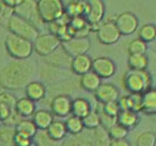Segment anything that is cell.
I'll return each instance as SVG.
<instances>
[{"label":"cell","instance_id":"6da1fadb","mask_svg":"<svg viewBox=\"0 0 156 146\" xmlns=\"http://www.w3.org/2000/svg\"><path fill=\"white\" fill-rule=\"evenodd\" d=\"M35 71V63L28 59L12 61L0 71V87L6 90L23 89L32 81Z\"/></svg>","mask_w":156,"mask_h":146},{"label":"cell","instance_id":"7a4b0ae2","mask_svg":"<svg viewBox=\"0 0 156 146\" xmlns=\"http://www.w3.org/2000/svg\"><path fill=\"white\" fill-rule=\"evenodd\" d=\"M5 47L7 53L15 60H25L32 56L34 48L33 42L21 36L9 33L5 38Z\"/></svg>","mask_w":156,"mask_h":146},{"label":"cell","instance_id":"3957f363","mask_svg":"<svg viewBox=\"0 0 156 146\" xmlns=\"http://www.w3.org/2000/svg\"><path fill=\"white\" fill-rule=\"evenodd\" d=\"M152 75L145 70H133L129 69V71L126 72L124 77V86L127 91L133 92H145L146 90L152 88Z\"/></svg>","mask_w":156,"mask_h":146},{"label":"cell","instance_id":"277c9868","mask_svg":"<svg viewBox=\"0 0 156 146\" xmlns=\"http://www.w3.org/2000/svg\"><path fill=\"white\" fill-rule=\"evenodd\" d=\"M6 27L8 28L9 33L21 36V37L29 39L32 42L39 34V30L36 26H34L32 23H29L28 20H26L24 18L19 17L16 14H12L9 17L7 24H6Z\"/></svg>","mask_w":156,"mask_h":146},{"label":"cell","instance_id":"5b68a950","mask_svg":"<svg viewBox=\"0 0 156 146\" xmlns=\"http://www.w3.org/2000/svg\"><path fill=\"white\" fill-rule=\"evenodd\" d=\"M37 11L41 20L44 24H50L56 20L65 12L62 0H38Z\"/></svg>","mask_w":156,"mask_h":146},{"label":"cell","instance_id":"8992f818","mask_svg":"<svg viewBox=\"0 0 156 146\" xmlns=\"http://www.w3.org/2000/svg\"><path fill=\"white\" fill-rule=\"evenodd\" d=\"M106 14V6L102 0H85L84 14L89 28L91 32H96L102 22Z\"/></svg>","mask_w":156,"mask_h":146},{"label":"cell","instance_id":"52a82bcc","mask_svg":"<svg viewBox=\"0 0 156 146\" xmlns=\"http://www.w3.org/2000/svg\"><path fill=\"white\" fill-rule=\"evenodd\" d=\"M61 45V41L53 33H39L36 38L33 41V48L34 52L41 56H47L48 54L56 50Z\"/></svg>","mask_w":156,"mask_h":146},{"label":"cell","instance_id":"ba28073f","mask_svg":"<svg viewBox=\"0 0 156 146\" xmlns=\"http://www.w3.org/2000/svg\"><path fill=\"white\" fill-rule=\"evenodd\" d=\"M14 14L18 15L19 17L24 18L33 25H42L44 23L41 20L37 11V1L36 0H23L17 7L14 8Z\"/></svg>","mask_w":156,"mask_h":146},{"label":"cell","instance_id":"9c48e42d","mask_svg":"<svg viewBox=\"0 0 156 146\" xmlns=\"http://www.w3.org/2000/svg\"><path fill=\"white\" fill-rule=\"evenodd\" d=\"M98 41L103 45H112L117 43L121 37V34L115 22L108 20V22L100 24L98 29L96 30Z\"/></svg>","mask_w":156,"mask_h":146},{"label":"cell","instance_id":"30bf717a","mask_svg":"<svg viewBox=\"0 0 156 146\" xmlns=\"http://www.w3.org/2000/svg\"><path fill=\"white\" fill-rule=\"evenodd\" d=\"M115 24L119 29L121 36L131 35L137 30L139 25V20L137 16L130 11H124L119 14L115 19Z\"/></svg>","mask_w":156,"mask_h":146},{"label":"cell","instance_id":"8fae6325","mask_svg":"<svg viewBox=\"0 0 156 146\" xmlns=\"http://www.w3.org/2000/svg\"><path fill=\"white\" fill-rule=\"evenodd\" d=\"M61 46L70 56L73 57L79 54L87 53L91 47V42H90L89 37L72 36L68 41L61 42Z\"/></svg>","mask_w":156,"mask_h":146},{"label":"cell","instance_id":"7c38bea8","mask_svg":"<svg viewBox=\"0 0 156 146\" xmlns=\"http://www.w3.org/2000/svg\"><path fill=\"white\" fill-rule=\"evenodd\" d=\"M94 73L99 75L101 79H109L116 73L117 66L114 61L106 56L97 57L96 60H92V68Z\"/></svg>","mask_w":156,"mask_h":146},{"label":"cell","instance_id":"4fadbf2b","mask_svg":"<svg viewBox=\"0 0 156 146\" xmlns=\"http://www.w3.org/2000/svg\"><path fill=\"white\" fill-rule=\"evenodd\" d=\"M72 99L65 94H58L54 97L51 102V112L55 117L65 118L71 115Z\"/></svg>","mask_w":156,"mask_h":146},{"label":"cell","instance_id":"5bb4252c","mask_svg":"<svg viewBox=\"0 0 156 146\" xmlns=\"http://www.w3.org/2000/svg\"><path fill=\"white\" fill-rule=\"evenodd\" d=\"M94 97L100 103L116 101L119 98V90L112 83H100L94 91Z\"/></svg>","mask_w":156,"mask_h":146},{"label":"cell","instance_id":"9a60e30c","mask_svg":"<svg viewBox=\"0 0 156 146\" xmlns=\"http://www.w3.org/2000/svg\"><path fill=\"white\" fill-rule=\"evenodd\" d=\"M92 68V59L88 54H79L71 59L70 69L71 71L76 75H81L85 72H88Z\"/></svg>","mask_w":156,"mask_h":146},{"label":"cell","instance_id":"2e32d148","mask_svg":"<svg viewBox=\"0 0 156 146\" xmlns=\"http://www.w3.org/2000/svg\"><path fill=\"white\" fill-rule=\"evenodd\" d=\"M24 89H25L26 97L35 102L41 101L46 96V87L39 81H29Z\"/></svg>","mask_w":156,"mask_h":146},{"label":"cell","instance_id":"e0dca14e","mask_svg":"<svg viewBox=\"0 0 156 146\" xmlns=\"http://www.w3.org/2000/svg\"><path fill=\"white\" fill-rule=\"evenodd\" d=\"M14 110L20 118H30L36 110L35 101H33L27 97L17 99Z\"/></svg>","mask_w":156,"mask_h":146},{"label":"cell","instance_id":"ac0fdd59","mask_svg":"<svg viewBox=\"0 0 156 146\" xmlns=\"http://www.w3.org/2000/svg\"><path fill=\"white\" fill-rule=\"evenodd\" d=\"M100 83H101V78L92 70L80 75V86L85 91L93 92L99 87Z\"/></svg>","mask_w":156,"mask_h":146},{"label":"cell","instance_id":"d6986e66","mask_svg":"<svg viewBox=\"0 0 156 146\" xmlns=\"http://www.w3.org/2000/svg\"><path fill=\"white\" fill-rule=\"evenodd\" d=\"M117 123L122 125L125 128L129 129L135 128L139 124V116L138 112H135L133 110H120L117 115Z\"/></svg>","mask_w":156,"mask_h":146},{"label":"cell","instance_id":"ffe728a7","mask_svg":"<svg viewBox=\"0 0 156 146\" xmlns=\"http://www.w3.org/2000/svg\"><path fill=\"white\" fill-rule=\"evenodd\" d=\"M146 115H155L156 112V90L149 88L143 92L142 100V111Z\"/></svg>","mask_w":156,"mask_h":146},{"label":"cell","instance_id":"44dd1931","mask_svg":"<svg viewBox=\"0 0 156 146\" xmlns=\"http://www.w3.org/2000/svg\"><path fill=\"white\" fill-rule=\"evenodd\" d=\"M46 133L53 142H60L66 136V127L64 121L61 120H53L50 124V126L46 128Z\"/></svg>","mask_w":156,"mask_h":146},{"label":"cell","instance_id":"7402d4cb","mask_svg":"<svg viewBox=\"0 0 156 146\" xmlns=\"http://www.w3.org/2000/svg\"><path fill=\"white\" fill-rule=\"evenodd\" d=\"M32 120L34 121L37 129H46L51 123L54 120V116L51 111L39 109V110H35V112L33 114Z\"/></svg>","mask_w":156,"mask_h":146},{"label":"cell","instance_id":"603a6c76","mask_svg":"<svg viewBox=\"0 0 156 146\" xmlns=\"http://www.w3.org/2000/svg\"><path fill=\"white\" fill-rule=\"evenodd\" d=\"M45 57H47V59H48V62L52 63L53 65H55V66L70 65L71 59H72V57L62 48V46H58L54 52H52V53L48 54V55Z\"/></svg>","mask_w":156,"mask_h":146},{"label":"cell","instance_id":"cb8c5ba5","mask_svg":"<svg viewBox=\"0 0 156 146\" xmlns=\"http://www.w3.org/2000/svg\"><path fill=\"white\" fill-rule=\"evenodd\" d=\"M15 129H16L17 133H19V134L24 136H27V137L32 139L35 136L36 132L38 130L37 127L35 126V124H34V121L32 119H29V118H21L20 120L16 124Z\"/></svg>","mask_w":156,"mask_h":146},{"label":"cell","instance_id":"d4e9b609","mask_svg":"<svg viewBox=\"0 0 156 146\" xmlns=\"http://www.w3.org/2000/svg\"><path fill=\"white\" fill-rule=\"evenodd\" d=\"M91 111V103L84 98H76L72 100L71 106V114L74 116H78L80 118H83L85 115H88Z\"/></svg>","mask_w":156,"mask_h":146},{"label":"cell","instance_id":"484cf974","mask_svg":"<svg viewBox=\"0 0 156 146\" xmlns=\"http://www.w3.org/2000/svg\"><path fill=\"white\" fill-rule=\"evenodd\" d=\"M66 118V120L64 121L65 124V127H66V132L68 134H71V135H80L83 129H84V126H83V123H82V118L78 117V116H74V115H69Z\"/></svg>","mask_w":156,"mask_h":146},{"label":"cell","instance_id":"4316f807","mask_svg":"<svg viewBox=\"0 0 156 146\" xmlns=\"http://www.w3.org/2000/svg\"><path fill=\"white\" fill-rule=\"evenodd\" d=\"M127 64L128 68L133 70H145L148 66V57L146 53L129 54Z\"/></svg>","mask_w":156,"mask_h":146},{"label":"cell","instance_id":"83f0119b","mask_svg":"<svg viewBox=\"0 0 156 146\" xmlns=\"http://www.w3.org/2000/svg\"><path fill=\"white\" fill-rule=\"evenodd\" d=\"M15 126L0 124V145H14Z\"/></svg>","mask_w":156,"mask_h":146},{"label":"cell","instance_id":"f1b7e54d","mask_svg":"<svg viewBox=\"0 0 156 146\" xmlns=\"http://www.w3.org/2000/svg\"><path fill=\"white\" fill-rule=\"evenodd\" d=\"M156 37V27L154 24H145L138 30V38L143 39L146 43H151L155 41Z\"/></svg>","mask_w":156,"mask_h":146},{"label":"cell","instance_id":"f546056e","mask_svg":"<svg viewBox=\"0 0 156 146\" xmlns=\"http://www.w3.org/2000/svg\"><path fill=\"white\" fill-rule=\"evenodd\" d=\"M107 134H108V137L109 139H121V138H126L128 135V129L125 128L122 125L114 124L112 126H110L109 128L107 129Z\"/></svg>","mask_w":156,"mask_h":146},{"label":"cell","instance_id":"4dcf8cb0","mask_svg":"<svg viewBox=\"0 0 156 146\" xmlns=\"http://www.w3.org/2000/svg\"><path fill=\"white\" fill-rule=\"evenodd\" d=\"M82 123L84 128L88 129H94L100 126V117L98 111H90L88 115H85L84 117L82 118Z\"/></svg>","mask_w":156,"mask_h":146},{"label":"cell","instance_id":"1f68e13d","mask_svg":"<svg viewBox=\"0 0 156 146\" xmlns=\"http://www.w3.org/2000/svg\"><path fill=\"white\" fill-rule=\"evenodd\" d=\"M128 53L129 54H138L146 53L147 52V43L140 38L131 39L130 43L128 44Z\"/></svg>","mask_w":156,"mask_h":146},{"label":"cell","instance_id":"d6a6232c","mask_svg":"<svg viewBox=\"0 0 156 146\" xmlns=\"http://www.w3.org/2000/svg\"><path fill=\"white\" fill-rule=\"evenodd\" d=\"M128 97V105H129V110H133L135 112L142 111V100L143 93L140 92H133Z\"/></svg>","mask_w":156,"mask_h":146},{"label":"cell","instance_id":"836d02e7","mask_svg":"<svg viewBox=\"0 0 156 146\" xmlns=\"http://www.w3.org/2000/svg\"><path fill=\"white\" fill-rule=\"evenodd\" d=\"M155 133L153 132H144L137 137L136 145L138 146H154L155 145Z\"/></svg>","mask_w":156,"mask_h":146},{"label":"cell","instance_id":"e575fe53","mask_svg":"<svg viewBox=\"0 0 156 146\" xmlns=\"http://www.w3.org/2000/svg\"><path fill=\"white\" fill-rule=\"evenodd\" d=\"M12 14H14V8L9 7L4 1L0 0V25L6 26L8 19Z\"/></svg>","mask_w":156,"mask_h":146},{"label":"cell","instance_id":"d590c367","mask_svg":"<svg viewBox=\"0 0 156 146\" xmlns=\"http://www.w3.org/2000/svg\"><path fill=\"white\" fill-rule=\"evenodd\" d=\"M102 105V109L100 111H102L105 114L110 115V116H114V117H117V115L119 114V106L117 103V100L116 101H109V102L106 103H101Z\"/></svg>","mask_w":156,"mask_h":146},{"label":"cell","instance_id":"8d00e7d4","mask_svg":"<svg viewBox=\"0 0 156 146\" xmlns=\"http://www.w3.org/2000/svg\"><path fill=\"white\" fill-rule=\"evenodd\" d=\"M99 117H100V126L107 129L109 128L110 126H112L114 124L117 123V117H114V116H110V115H107L102 111L99 112Z\"/></svg>","mask_w":156,"mask_h":146},{"label":"cell","instance_id":"74e56055","mask_svg":"<svg viewBox=\"0 0 156 146\" xmlns=\"http://www.w3.org/2000/svg\"><path fill=\"white\" fill-rule=\"evenodd\" d=\"M16 100H17V99H16L14 94H11L10 92L4 91V92L0 93V103H5V105H7L11 110H14V109H15Z\"/></svg>","mask_w":156,"mask_h":146},{"label":"cell","instance_id":"f35d334b","mask_svg":"<svg viewBox=\"0 0 156 146\" xmlns=\"http://www.w3.org/2000/svg\"><path fill=\"white\" fill-rule=\"evenodd\" d=\"M32 143V138H29L27 136H24L19 134V133H15L14 136V145L16 146H30Z\"/></svg>","mask_w":156,"mask_h":146},{"label":"cell","instance_id":"ab89813d","mask_svg":"<svg viewBox=\"0 0 156 146\" xmlns=\"http://www.w3.org/2000/svg\"><path fill=\"white\" fill-rule=\"evenodd\" d=\"M11 109L8 107L7 105H5V103H0V119L1 121L6 120L11 114Z\"/></svg>","mask_w":156,"mask_h":146},{"label":"cell","instance_id":"60d3db41","mask_svg":"<svg viewBox=\"0 0 156 146\" xmlns=\"http://www.w3.org/2000/svg\"><path fill=\"white\" fill-rule=\"evenodd\" d=\"M110 146H129V143L126 141V138L121 139H111L109 143Z\"/></svg>","mask_w":156,"mask_h":146},{"label":"cell","instance_id":"b9f144b4","mask_svg":"<svg viewBox=\"0 0 156 146\" xmlns=\"http://www.w3.org/2000/svg\"><path fill=\"white\" fill-rule=\"evenodd\" d=\"M1 1H4L5 4L8 5L9 7L11 8H15V7H17L18 5L20 4L23 0H1Z\"/></svg>","mask_w":156,"mask_h":146},{"label":"cell","instance_id":"7bdbcfd3","mask_svg":"<svg viewBox=\"0 0 156 146\" xmlns=\"http://www.w3.org/2000/svg\"><path fill=\"white\" fill-rule=\"evenodd\" d=\"M63 1V5H69V4H73V2H80V1H83V0H62Z\"/></svg>","mask_w":156,"mask_h":146},{"label":"cell","instance_id":"ee69618b","mask_svg":"<svg viewBox=\"0 0 156 146\" xmlns=\"http://www.w3.org/2000/svg\"><path fill=\"white\" fill-rule=\"evenodd\" d=\"M1 123H2V121H1V119H0V124H1Z\"/></svg>","mask_w":156,"mask_h":146}]
</instances>
